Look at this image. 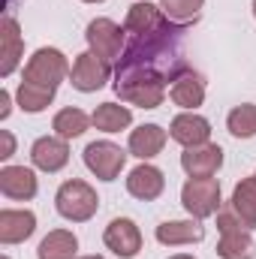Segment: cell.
<instances>
[{"label": "cell", "mask_w": 256, "mask_h": 259, "mask_svg": "<svg viewBox=\"0 0 256 259\" xmlns=\"http://www.w3.org/2000/svg\"><path fill=\"white\" fill-rule=\"evenodd\" d=\"M181 33L184 27H172L169 21H163V27H157L154 33L133 36L115 72V91L124 103L142 109H157L163 103L166 81H175L184 72Z\"/></svg>", "instance_id": "cell-1"}, {"label": "cell", "mask_w": 256, "mask_h": 259, "mask_svg": "<svg viewBox=\"0 0 256 259\" xmlns=\"http://www.w3.org/2000/svg\"><path fill=\"white\" fill-rule=\"evenodd\" d=\"M217 229H220V244H217V256L220 259H253L256 244L247 232V226L241 223V217L229 208L217 214Z\"/></svg>", "instance_id": "cell-2"}, {"label": "cell", "mask_w": 256, "mask_h": 259, "mask_svg": "<svg viewBox=\"0 0 256 259\" xmlns=\"http://www.w3.org/2000/svg\"><path fill=\"white\" fill-rule=\"evenodd\" d=\"M55 205H58V214L61 217L72 220V223H84V220H91L97 214L100 199H97V190L91 184L72 178V181L61 184V190L55 196Z\"/></svg>", "instance_id": "cell-3"}, {"label": "cell", "mask_w": 256, "mask_h": 259, "mask_svg": "<svg viewBox=\"0 0 256 259\" xmlns=\"http://www.w3.org/2000/svg\"><path fill=\"white\" fill-rule=\"evenodd\" d=\"M66 72H69V66H66L64 52H58V49H39L27 61L21 81H33V84H42V88L58 91V84L66 78Z\"/></svg>", "instance_id": "cell-4"}, {"label": "cell", "mask_w": 256, "mask_h": 259, "mask_svg": "<svg viewBox=\"0 0 256 259\" xmlns=\"http://www.w3.org/2000/svg\"><path fill=\"white\" fill-rule=\"evenodd\" d=\"M91 52L97 58H103L106 64L109 61H121V49H124V30L112 21V18H94L88 24V33H84Z\"/></svg>", "instance_id": "cell-5"}, {"label": "cell", "mask_w": 256, "mask_h": 259, "mask_svg": "<svg viewBox=\"0 0 256 259\" xmlns=\"http://www.w3.org/2000/svg\"><path fill=\"white\" fill-rule=\"evenodd\" d=\"M127 163V154L115 142H91L84 148V166L100 178V181H115Z\"/></svg>", "instance_id": "cell-6"}, {"label": "cell", "mask_w": 256, "mask_h": 259, "mask_svg": "<svg viewBox=\"0 0 256 259\" xmlns=\"http://www.w3.org/2000/svg\"><path fill=\"white\" fill-rule=\"evenodd\" d=\"M181 202L196 220L211 217L220 208V184L214 178H190L181 190Z\"/></svg>", "instance_id": "cell-7"}, {"label": "cell", "mask_w": 256, "mask_h": 259, "mask_svg": "<svg viewBox=\"0 0 256 259\" xmlns=\"http://www.w3.org/2000/svg\"><path fill=\"white\" fill-rule=\"evenodd\" d=\"M69 81L75 91L81 94H91V91H100L106 81H109V64L103 58H97L94 52H84L75 58V64L69 69Z\"/></svg>", "instance_id": "cell-8"}, {"label": "cell", "mask_w": 256, "mask_h": 259, "mask_svg": "<svg viewBox=\"0 0 256 259\" xmlns=\"http://www.w3.org/2000/svg\"><path fill=\"white\" fill-rule=\"evenodd\" d=\"M106 247L112 253H118L121 259H133L142 250V232L139 226L130 220V217H115L109 226H106V235H103Z\"/></svg>", "instance_id": "cell-9"}, {"label": "cell", "mask_w": 256, "mask_h": 259, "mask_svg": "<svg viewBox=\"0 0 256 259\" xmlns=\"http://www.w3.org/2000/svg\"><path fill=\"white\" fill-rule=\"evenodd\" d=\"M30 160L42 172H61L66 163H69V145H66V139H61V136H42V139L33 142Z\"/></svg>", "instance_id": "cell-10"}, {"label": "cell", "mask_w": 256, "mask_h": 259, "mask_svg": "<svg viewBox=\"0 0 256 259\" xmlns=\"http://www.w3.org/2000/svg\"><path fill=\"white\" fill-rule=\"evenodd\" d=\"M181 166L190 178H211L223 166V151H220V145H208V142L187 148L181 154Z\"/></svg>", "instance_id": "cell-11"}, {"label": "cell", "mask_w": 256, "mask_h": 259, "mask_svg": "<svg viewBox=\"0 0 256 259\" xmlns=\"http://www.w3.org/2000/svg\"><path fill=\"white\" fill-rule=\"evenodd\" d=\"M169 136H172L178 145H184V148H196V145H205V142H208L211 124H208L202 115H196V112H184V115H178V118L172 121Z\"/></svg>", "instance_id": "cell-12"}, {"label": "cell", "mask_w": 256, "mask_h": 259, "mask_svg": "<svg viewBox=\"0 0 256 259\" xmlns=\"http://www.w3.org/2000/svg\"><path fill=\"white\" fill-rule=\"evenodd\" d=\"M0 193L6 199L27 202L36 196V175L24 166H6V169H0Z\"/></svg>", "instance_id": "cell-13"}, {"label": "cell", "mask_w": 256, "mask_h": 259, "mask_svg": "<svg viewBox=\"0 0 256 259\" xmlns=\"http://www.w3.org/2000/svg\"><path fill=\"white\" fill-rule=\"evenodd\" d=\"M163 187H166V178H163V172H160L157 166H148V163L136 166V169L130 172V178H127L130 196H136V199H142V202H151V199H157V196L163 193Z\"/></svg>", "instance_id": "cell-14"}, {"label": "cell", "mask_w": 256, "mask_h": 259, "mask_svg": "<svg viewBox=\"0 0 256 259\" xmlns=\"http://www.w3.org/2000/svg\"><path fill=\"white\" fill-rule=\"evenodd\" d=\"M36 229V217L33 211H12V208H3L0 211V241L3 244H18V241H27Z\"/></svg>", "instance_id": "cell-15"}, {"label": "cell", "mask_w": 256, "mask_h": 259, "mask_svg": "<svg viewBox=\"0 0 256 259\" xmlns=\"http://www.w3.org/2000/svg\"><path fill=\"white\" fill-rule=\"evenodd\" d=\"M21 52H24V42H21V33H18V24L15 18H3L0 21V75H9L18 61H21Z\"/></svg>", "instance_id": "cell-16"}, {"label": "cell", "mask_w": 256, "mask_h": 259, "mask_svg": "<svg viewBox=\"0 0 256 259\" xmlns=\"http://www.w3.org/2000/svg\"><path fill=\"white\" fill-rule=\"evenodd\" d=\"M166 145V130L157 124H142L130 133V154L139 160H151L163 151Z\"/></svg>", "instance_id": "cell-17"}, {"label": "cell", "mask_w": 256, "mask_h": 259, "mask_svg": "<svg viewBox=\"0 0 256 259\" xmlns=\"http://www.w3.org/2000/svg\"><path fill=\"white\" fill-rule=\"evenodd\" d=\"M205 238V226L199 220H169V223H160L157 226V241L160 244H193V241H202Z\"/></svg>", "instance_id": "cell-18"}, {"label": "cell", "mask_w": 256, "mask_h": 259, "mask_svg": "<svg viewBox=\"0 0 256 259\" xmlns=\"http://www.w3.org/2000/svg\"><path fill=\"white\" fill-rule=\"evenodd\" d=\"M169 97L175 100V106H184V109H196V106H202V100H205V81H202V75H199V72H190V69H184V72L172 81Z\"/></svg>", "instance_id": "cell-19"}, {"label": "cell", "mask_w": 256, "mask_h": 259, "mask_svg": "<svg viewBox=\"0 0 256 259\" xmlns=\"http://www.w3.org/2000/svg\"><path fill=\"white\" fill-rule=\"evenodd\" d=\"M163 12L154 6V3H133L127 12V21H124V30L133 36H145V33H154L157 27H163Z\"/></svg>", "instance_id": "cell-20"}, {"label": "cell", "mask_w": 256, "mask_h": 259, "mask_svg": "<svg viewBox=\"0 0 256 259\" xmlns=\"http://www.w3.org/2000/svg\"><path fill=\"white\" fill-rule=\"evenodd\" d=\"M75 250H78V238L72 232H66V229H55V232H49L39 241L36 256L39 259H72Z\"/></svg>", "instance_id": "cell-21"}, {"label": "cell", "mask_w": 256, "mask_h": 259, "mask_svg": "<svg viewBox=\"0 0 256 259\" xmlns=\"http://www.w3.org/2000/svg\"><path fill=\"white\" fill-rule=\"evenodd\" d=\"M91 121L103 133H121V130H127L133 124V112L127 106H118V103H103V106H97Z\"/></svg>", "instance_id": "cell-22"}, {"label": "cell", "mask_w": 256, "mask_h": 259, "mask_svg": "<svg viewBox=\"0 0 256 259\" xmlns=\"http://www.w3.org/2000/svg\"><path fill=\"white\" fill-rule=\"evenodd\" d=\"M232 211L241 217V223L250 229L256 226V175L244 178L241 184H235L232 190Z\"/></svg>", "instance_id": "cell-23"}, {"label": "cell", "mask_w": 256, "mask_h": 259, "mask_svg": "<svg viewBox=\"0 0 256 259\" xmlns=\"http://www.w3.org/2000/svg\"><path fill=\"white\" fill-rule=\"evenodd\" d=\"M88 124H91V118L81 109H61L55 115V121H52V130L61 139H75V136H81L88 130Z\"/></svg>", "instance_id": "cell-24"}, {"label": "cell", "mask_w": 256, "mask_h": 259, "mask_svg": "<svg viewBox=\"0 0 256 259\" xmlns=\"http://www.w3.org/2000/svg\"><path fill=\"white\" fill-rule=\"evenodd\" d=\"M55 100V91L52 88H42V84H33V81H21L18 84V106L24 112H42L49 103Z\"/></svg>", "instance_id": "cell-25"}, {"label": "cell", "mask_w": 256, "mask_h": 259, "mask_svg": "<svg viewBox=\"0 0 256 259\" xmlns=\"http://www.w3.org/2000/svg\"><path fill=\"white\" fill-rule=\"evenodd\" d=\"M226 127L235 139H253L256 136V106L253 103H244V106H235L226 118Z\"/></svg>", "instance_id": "cell-26"}, {"label": "cell", "mask_w": 256, "mask_h": 259, "mask_svg": "<svg viewBox=\"0 0 256 259\" xmlns=\"http://www.w3.org/2000/svg\"><path fill=\"white\" fill-rule=\"evenodd\" d=\"M202 3H205V0H160L166 18L175 21V24H187V21H193V18L199 15Z\"/></svg>", "instance_id": "cell-27"}, {"label": "cell", "mask_w": 256, "mask_h": 259, "mask_svg": "<svg viewBox=\"0 0 256 259\" xmlns=\"http://www.w3.org/2000/svg\"><path fill=\"white\" fill-rule=\"evenodd\" d=\"M0 139H3V151H0V157L6 160V157H12V148H15V142H12V136H9L6 130L0 133Z\"/></svg>", "instance_id": "cell-28"}, {"label": "cell", "mask_w": 256, "mask_h": 259, "mask_svg": "<svg viewBox=\"0 0 256 259\" xmlns=\"http://www.w3.org/2000/svg\"><path fill=\"white\" fill-rule=\"evenodd\" d=\"M0 118H9V91H0Z\"/></svg>", "instance_id": "cell-29"}, {"label": "cell", "mask_w": 256, "mask_h": 259, "mask_svg": "<svg viewBox=\"0 0 256 259\" xmlns=\"http://www.w3.org/2000/svg\"><path fill=\"white\" fill-rule=\"evenodd\" d=\"M169 259H196V256H190V253H178V256H169Z\"/></svg>", "instance_id": "cell-30"}, {"label": "cell", "mask_w": 256, "mask_h": 259, "mask_svg": "<svg viewBox=\"0 0 256 259\" xmlns=\"http://www.w3.org/2000/svg\"><path fill=\"white\" fill-rule=\"evenodd\" d=\"M81 259H103V256H97V253H94V256H81Z\"/></svg>", "instance_id": "cell-31"}, {"label": "cell", "mask_w": 256, "mask_h": 259, "mask_svg": "<svg viewBox=\"0 0 256 259\" xmlns=\"http://www.w3.org/2000/svg\"><path fill=\"white\" fill-rule=\"evenodd\" d=\"M84 3H103V0H84Z\"/></svg>", "instance_id": "cell-32"}, {"label": "cell", "mask_w": 256, "mask_h": 259, "mask_svg": "<svg viewBox=\"0 0 256 259\" xmlns=\"http://www.w3.org/2000/svg\"><path fill=\"white\" fill-rule=\"evenodd\" d=\"M253 15H256V0H253Z\"/></svg>", "instance_id": "cell-33"}]
</instances>
